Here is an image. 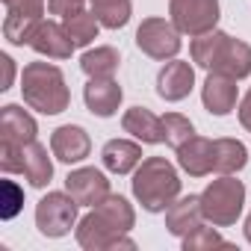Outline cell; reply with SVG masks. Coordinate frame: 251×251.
I'll list each match as a JSON object with an SVG mask.
<instances>
[{
	"label": "cell",
	"mask_w": 251,
	"mask_h": 251,
	"mask_svg": "<svg viewBox=\"0 0 251 251\" xmlns=\"http://www.w3.org/2000/svg\"><path fill=\"white\" fill-rule=\"evenodd\" d=\"M0 62H3V71H6V77H3V86H0V89H12V80H15V59L9 56V53H3V56H0Z\"/></svg>",
	"instance_id": "obj_33"
},
{
	"label": "cell",
	"mask_w": 251,
	"mask_h": 251,
	"mask_svg": "<svg viewBox=\"0 0 251 251\" xmlns=\"http://www.w3.org/2000/svg\"><path fill=\"white\" fill-rule=\"evenodd\" d=\"M239 80L236 77H227L222 71H207V80L201 86V100H204V109L210 115H230L239 103Z\"/></svg>",
	"instance_id": "obj_9"
},
{
	"label": "cell",
	"mask_w": 251,
	"mask_h": 251,
	"mask_svg": "<svg viewBox=\"0 0 251 251\" xmlns=\"http://www.w3.org/2000/svg\"><path fill=\"white\" fill-rule=\"evenodd\" d=\"M62 24H65L68 36H71V42L77 48H89L98 39V30H100V21L95 18V12H86V9L77 12V15H68Z\"/></svg>",
	"instance_id": "obj_26"
},
{
	"label": "cell",
	"mask_w": 251,
	"mask_h": 251,
	"mask_svg": "<svg viewBox=\"0 0 251 251\" xmlns=\"http://www.w3.org/2000/svg\"><path fill=\"white\" fill-rule=\"evenodd\" d=\"M201 207H204V219L210 225H216V227L236 225V219L242 216V207H245L242 180H236L233 175H219L201 192Z\"/></svg>",
	"instance_id": "obj_3"
},
{
	"label": "cell",
	"mask_w": 251,
	"mask_h": 251,
	"mask_svg": "<svg viewBox=\"0 0 251 251\" xmlns=\"http://www.w3.org/2000/svg\"><path fill=\"white\" fill-rule=\"evenodd\" d=\"M121 65V56L115 48L109 45H100V48H89L83 56H80V68L89 80H106V77H115Z\"/></svg>",
	"instance_id": "obj_23"
},
{
	"label": "cell",
	"mask_w": 251,
	"mask_h": 251,
	"mask_svg": "<svg viewBox=\"0 0 251 251\" xmlns=\"http://www.w3.org/2000/svg\"><path fill=\"white\" fill-rule=\"evenodd\" d=\"M180 30L166 21V18H145L136 30V48L151 56V59H160V62H169L180 53L183 42H180Z\"/></svg>",
	"instance_id": "obj_5"
},
{
	"label": "cell",
	"mask_w": 251,
	"mask_h": 251,
	"mask_svg": "<svg viewBox=\"0 0 251 251\" xmlns=\"http://www.w3.org/2000/svg\"><path fill=\"white\" fill-rule=\"evenodd\" d=\"M50 151L59 163L74 166L92 154V139L80 124H62V127H56L50 133Z\"/></svg>",
	"instance_id": "obj_13"
},
{
	"label": "cell",
	"mask_w": 251,
	"mask_h": 251,
	"mask_svg": "<svg viewBox=\"0 0 251 251\" xmlns=\"http://www.w3.org/2000/svg\"><path fill=\"white\" fill-rule=\"evenodd\" d=\"M95 210H98V216H100L112 230H118V233H130L133 225H136V210H133V204L124 198V195L109 192Z\"/></svg>",
	"instance_id": "obj_21"
},
{
	"label": "cell",
	"mask_w": 251,
	"mask_h": 251,
	"mask_svg": "<svg viewBox=\"0 0 251 251\" xmlns=\"http://www.w3.org/2000/svg\"><path fill=\"white\" fill-rule=\"evenodd\" d=\"M213 71H222L227 77H236V80H245L251 74V45L242 42V39H233L227 36L225 48H222V56L216 62Z\"/></svg>",
	"instance_id": "obj_20"
},
{
	"label": "cell",
	"mask_w": 251,
	"mask_h": 251,
	"mask_svg": "<svg viewBox=\"0 0 251 251\" xmlns=\"http://www.w3.org/2000/svg\"><path fill=\"white\" fill-rule=\"evenodd\" d=\"M27 48H33L36 53H42V56H48V59H71V53H74L77 45L71 42L65 24H56V21L42 18V21L36 24L33 36H30V45H27Z\"/></svg>",
	"instance_id": "obj_10"
},
{
	"label": "cell",
	"mask_w": 251,
	"mask_h": 251,
	"mask_svg": "<svg viewBox=\"0 0 251 251\" xmlns=\"http://www.w3.org/2000/svg\"><path fill=\"white\" fill-rule=\"evenodd\" d=\"M6 6V12H18V15H30V18H42L48 0H0Z\"/></svg>",
	"instance_id": "obj_30"
},
{
	"label": "cell",
	"mask_w": 251,
	"mask_h": 251,
	"mask_svg": "<svg viewBox=\"0 0 251 251\" xmlns=\"http://www.w3.org/2000/svg\"><path fill=\"white\" fill-rule=\"evenodd\" d=\"M74 236H77V245L86 248V251H115V248H127V251H133V248H136V242H133L127 233L112 230V227L98 216L95 207L77 222Z\"/></svg>",
	"instance_id": "obj_7"
},
{
	"label": "cell",
	"mask_w": 251,
	"mask_h": 251,
	"mask_svg": "<svg viewBox=\"0 0 251 251\" xmlns=\"http://www.w3.org/2000/svg\"><path fill=\"white\" fill-rule=\"evenodd\" d=\"M53 154V151H50ZM50 154L42 142H30L21 148V175L27 177L30 186L36 189H45L50 180H53V163H50Z\"/></svg>",
	"instance_id": "obj_19"
},
{
	"label": "cell",
	"mask_w": 251,
	"mask_h": 251,
	"mask_svg": "<svg viewBox=\"0 0 251 251\" xmlns=\"http://www.w3.org/2000/svg\"><path fill=\"white\" fill-rule=\"evenodd\" d=\"M195 136V124L186 118V115H180V112H166L163 115V139H166V145L169 148H180L183 142H189Z\"/></svg>",
	"instance_id": "obj_27"
},
{
	"label": "cell",
	"mask_w": 251,
	"mask_h": 251,
	"mask_svg": "<svg viewBox=\"0 0 251 251\" xmlns=\"http://www.w3.org/2000/svg\"><path fill=\"white\" fill-rule=\"evenodd\" d=\"M242 233H245V239L251 242V213L245 216V225H242Z\"/></svg>",
	"instance_id": "obj_34"
},
{
	"label": "cell",
	"mask_w": 251,
	"mask_h": 251,
	"mask_svg": "<svg viewBox=\"0 0 251 251\" xmlns=\"http://www.w3.org/2000/svg\"><path fill=\"white\" fill-rule=\"evenodd\" d=\"M100 163L112 175H130L142 163V142L139 139H109L100 148Z\"/></svg>",
	"instance_id": "obj_16"
},
{
	"label": "cell",
	"mask_w": 251,
	"mask_h": 251,
	"mask_svg": "<svg viewBox=\"0 0 251 251\" xmlns=\"http://www.w3.org/2000/svg\"><path fill=\"white\" fill-rule=\"evenodd\" d=\"M236 115H239V124L245 130H251V89L245 92V98L236 103Z\"/></svg>",
	"instance_id": "obj_32"
},
{
	"label": "cell",
	"mask_w": 251,
	"mask_h": 251,
	"mask_svg": "<svg viewBox=\"0 0 251 251\" xmlns=\"http://www.w3.org/2000/svg\"><path fill=\"white\" fill-rule=\"evenodd\" d=\"M248 166V148L239 139H213V172L236 175Z\"/></svg>",
	"instance_id": "obj_22"
},
{
	"label": "cell",
	"mask_w": 251,
	"mask_h": 251,
	"mask_svg": "<svg viewBox=\"0 0 251 251\" xmlns=\"http://www.w3.org/2000/svg\"><path fill=\"white\" fill-rule=\"evenodd\" d=\"M77 210H80V204L68 192H48L36 204V227H39V233L48 236V239L68 236L71 227H77V222H80Z\"/></svg>",
	"instance_id": "obj_4"
},
{
	"label": "cell",
	"mask_w": 251,
	"mask_h": 251,
	"mask_svg": "<svg viewBox=\"0 0 251 251\" xmlns=\"http://www.w3.org/2000/svg\"><path fill=\"white\" fill-rule=\"evenodd\" d=\"M39 21H42V18H30V15L6 12V18H3V36H6V42L15 45V48L30 45V36H33V30H36Z\"/></svg>",
	"instance_id": "obj_28"
},
{
	"label": "cell",
	"mask_w": 251,
	"mask_h": 251,
	"mask_svg": "<svg viewBox=\"0 0 251 251\" xmlns=\"http://www.w3.org/2000/svg\"><path fill=\"white\" fill-rule=\"evenodd\" d=\"M225 42H227V33H222V30H210V33H204V36H195V39L189 42V56H192V62H195L198 68H204V71H213L216 62H219V56H222Z\"/></svg>",
	"instance_id": "obj_24"
},
{
	"label": "cell",
	"mask_w": 251,
	"mask_h": 251,
	"mask_svg": "<svg viewBox=\"0 0 251 251\" xmlns=\"http://www.w3.org/2000/svg\"><path fill=\"white\" fill-rule=\"evenodd\" d=\"M121 86L115 83V77H106V80H89L83 86V100H86V109L98 118H112L121 106Z\"/></svg>",
	"instance_id": "obj_15"
},
{
	"label": "cell",
	"mask_w": 251,
	"mask_h": 251,
	"mask_svg": "<svg viewBox=\"0 0 251 251\" xmlns=\"http://www.w3.org/2000/svg\"><path fill=\"white\" fill-rule=\"evenodd\" d=\"M204 219V207H201V195H183L177 198L169 210H166V230L177 239L189 236L195 227H201Z\"/></svg>",
	"instance_id": "obj_14"
},
{
	"label": "cell",
	"mask_w": 251,
	"mask_h": 251,
	"mask_svg": "<svg viewBox=\"0 0 251 251\" xmlns=\"http://www.w3.org/2000/svg\"><path fill=\"white\" fill-rule=\"evenodd\" d=\"M130 189L145 213H166L180 198V175L166 157H145L133 172Z\"/></svg>",
	"instance_id": "obj_1"
},
{
	"label": "cell",
	"mask_w": 251,
	"mask_h": 251,
	"mask_svg": "<svg viewBox=\"0 0 251 251\" xmlns=\"http://www.w3.org/2000/svg\"><path fill=\"white\" fill-rule=\"evenodd\" d=\"M121 130L139 139L142 145H160L163 139V118L154 115L148 106H130L121 115Z\"/></svg>",
	"instance_id": "obj_17"
},
{
	"label": "cell",
	"mask_w": 251,
	"mask_h": 251,
	"mask_svg": "<svg viewBox=\"0 0 251 251\" xmlns=\"http://www.w3.org/2000/svg\"><path fill=\"white\" fill-rule=\"evenodd\" d=\"M21 95L24 103L42 115H59L71 103L65 74L53 62H27L21 71Z\"/></svg>",
	"instance_id": "obj_2"
},
{
	"label": "cell",
	"mask_w": 251,
	"mask_h": 251,
	"mask_svg": "<svg viewBox=\"0 0 251 251\" xmlns=\"http://www.w3.org/2000/svg\"><path fill=\"white\" fill-rule=\"evenodd\" d=\"M39 136V124L36 118L18 106V103H6L3 109H0V142L3 145H30L36 142Z\"/></svg>",
	"instance_id": "obj_12"
},
{
	"label": "cell",
	"mask_w": 251,
	"mask_h": 251,
	"mask_svg": "<svg viewBox=\"0 0 251 251\" xmlns=\"http://www.w3.org/2000/svg\"><path fill=\"white\" fill-rule=\"evenodd\" d=\"M175 154H177V166L189 177H207V175H213V139H204V136L195 133Z\"/></svg>",
	"instance_id": "obj_18"
},
{
	"label": "cell",
	"mask_w": 251,
	"mask_h": 251,
	"mask_svg": "<svg viewBox=\"0 0 251 251\" xmlns=\"http://www.w3.org/2000/svg\"><path fill=\"white\" fill-rule=\"evenodd\" d=\"M169 21L189 39L216 30L219 0H169Z\"/></svg>",
	"instance_id": "obj_6"
},
{
	"label": "cell",
	"mask_w": 251,
	"mask_h": 251,
	"mask_svg": "<svg viewBox=\"0 0 251 251\" xmlns=\"http://www.w3.org/2000/svg\"><path fill=\"white\" fill-rule=\"evenodd\" d=\"M183 242V251H207V248H230V242L216 230V225L213 227H207V225H201V227H195L189 236H183L180 239Z\"/></svg>",
	"instance_id": "obj_29"
},
{
	"label": "cell",
	"mask_w": 251,
	"mask_h": 251,
	"mask_svg": "<svg viewBox=\"0 0 251 251\" xmlns=\"http://www.w3.org/2000/svg\"><path fill=\"white\" fill-rule=\"evenodd\" d=\"M92 12L100 21V27L121 30V27H127L133 15V3L130 0H92Z\"/></svg>",
	"instance_id": "obj_25"
},
{
	"label": "cell",
	"mask_w": 251,
	"mask_h": 251,
	"mask_svg": "<svg viewBox=\"0 0 251 251\" xmlns=\"http://www.w3.org/2000/svg\"><path fill=\"white\" fill-rule=\"evenodd\" d=\"M83 6H86V0H48V12L56 15V18H62V21L68 15L83 12Z\"/></svg>",
	"instance_id": "obj_31"
},
{
	"label": "cell",
	"mask_w": 251,
	"mask_h": 251,
	"mask_svg": "<svg viewBox=\"0 0 251 251\" xmlns=\"http://www.w3.org/2000/svg\"><path fill=\"white\" fill-rule=\"evenodd\" d=\"M195 89V68L183 59H169L160 74H157V95L169 103H177L183 98H189V92Z\"/></svg>",
	"instance_id": "obj_11"
},
{
	"label": "cell",
	"mask_w": 251,
	"mask_h": 251,
	"mask_svg": "<svg viewBox=\"0 0 251 251\" xmlns=\"http://www.w3.org/2000/svg\"><path fill=\"white\" fill-rule=\"evenodd\" d=\"M65 192L80 204V207H98L106 195H109V180L100 169L95 166H83L68 172L65 177Z\"/></svg>",
	"instance_id": "obj_8"
}]
</instances>
